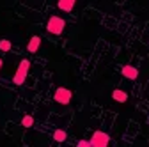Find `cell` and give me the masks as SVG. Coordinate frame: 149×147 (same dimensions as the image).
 <instances>
[{
	"label": "cell",
	"mask_w": 149,
	"mask_h": 147,
	"mask_svg": "<svg viewBox=\"0 0 149 147\" xmlns=\"http://www.w3.org/2000/svg\"><path fill=\"white\" fill-rule=\"evenodd\" d=\"M64 27H66V21L62 20V18H59V16H52L48 20V23H46V30L50 34H53V35H61Z\"/></svg>",
	"instance_id": "2"
},
{
	"label": "cell",
	"mask_w": 149,
	"mask_h": 147,
	"mask_svg": "<svg viewBox=\"0 0 149 147\" xmlns=\"http://www.w3.org/2000/svg\"><path fill=\"white\" fill-rule=\"evenodd\" d=\"M41 43H43V39L39 37V35H34V37H30V41H29V44H27V50H29L30 53H36L37 50L41 48Z\"/></svg>",
	"instance_id": "6"
},
{
	"label": "cell",
	"mask_w": 149,
	"mask_h": 147,
	"mask_svg": "<svg viewBox=\"0 0 149 147\" xmlns=\"http://www.w3.org/2000/svg\"><path fill=\"white\" fill-rule=\"evenodd\" d=\"M2 66H4V62H2V59H0V69H2Z\"/></svg>",
	"instance_id": "13"
},
{
	"label": "cell",
	"mask_w": 149,
	"mask_h": 147,
	"mask_svg": "<svg viewBox=\"0 0 149 147\" xmlns=\"http://www.w3.org/2000/svg\"><path fill=\"white\" fill-rule=\"evenodd\" d=\"M66 137H68V135H66L64 130H55V131H53V140H55V142H66Z\"/></svg>",
	"instance_id": "9"
},
{
	"label": "cell",
	"mask_w": 149,
	"mask_h": 147,
	"mask_svg": "<svg viewBox=\"0 0 149 147\" xmlns=\"http://www.w3.org/2000/svg\"><path fill=\"white\" fill-rule=\"evenodd\" d=\"M78 147H91V142L89 140H80L78 142Z\"/></svg>",
	"instance_id": "12"
},
{
	"label": "cell",
	"mask_w": 149,
	"mask_h": 147,
	"mask_svg": "<svg viewBox=\"0 0 149 147\" xmlns=\"http://www.w3.org/2000/svg\"><path fill=\"white\" fill-rule=\"evenodd\" d=\"M22 124H23V128H32L34 126V117L32 115H23Z\"/></svg>",
	"instance_id": "10"
},
{
	"label": "cell",
	"mask_w": 149,
	"mask_h": 147,
	"mask_svg": "<svg viewBox=\"0 0 149 147\" xmlns=\"http://www.w3.org/2000/svg\"><path fill=\"white\" fill-rule=\"evenodd\" d=\"M29 69H30V60L29 59H23L20 64H18V69L14 73V78H13L14 85H23L25 83L27 75H29Z\"/></svg>",
	"instance_id": "1"
},
{
	"label": "cell",
	"mask_w": 149,
	"mask_h": 147,
	"mask_svg": "<svg viewBox=\"0 0 149 147\" xmlns=\"http://www.w3.org/2000/svg\"><path fill=\"white\" fill-rule=\"evenodd\" d=\"M91 147H108L110 144V135L105 131H94V135L91 137Z\"/></svg>",
	"instance_id": "3"
},
{
	"label": "cell",
	"mask_w": 149,
	"mask_h": 147,
	"mask_svg": "<svg viewBox=\"0 0 149 147\" xmlns=\"http://www.w3.org/2000/svg\"><path fill=\"white\" fill-rule=\"evenodd\" d=\"M71 98H73V92L69 89H66V87H59L57 90H55V94H53V99L59 105H69Z\"/></svg>",
	"instance_id": "4"
},
{
	"label": "cell",
	"mask_w": 149,
	"mask_h": 147,
	"mask_svg": "<svg viewBox=\"0 0 149 147\" xmlns=\"http://www.w3.org/2000/svg\"><path fill=\"white\" fill-rule=\"evenodd\" d=\"M112 98H114V101H117V103H126L128 101V94L121 89H116L114 92H112Z\"/></svg>",
	"instance_id": "8"
},
{
	"label": "cell",
	"mask_w": 149,
	"mask_h": 147,
	"mask_svg": "<svg viewBox=\"0 0 149 147\" xmlns=\"http://www.w3.org/2000/svg\"><path fill=\"white\" fill-rule=\"evenodd\" d=\"M74 4H77V0H59V9L61 11H66V12H69V11H73V7H74Z\"/></svg>",
	"instance_id": "7"
},
{
	"label": "cell",
	"mask_w": 149,
	"mask_h": 147,
	"mask_svg": "<svg viewBox=\"0 0 149 147\" xmlns=\"http://www.w3.org/2000/svg\"><path fill=\"white\" fill-rule=\"evenodd\" d=\"M123 76L128 80H137L139 76V69L133 66H123Z\"/></svg>",
	"instance_id": "5"
},
{
	"label": "cell",
	"mask_w": 149,
	"mask_h": 147,
	"mask_svg": "<svg viewBox=\"0 0 149 147\" xmlns=\"http://www.w3.org/2000/svg\"><path fill=\"white\" fill-rule=\"evenodd\" d=\"M11 41H7V39H2L0 41V51H9L11 50Z\"/></svg>",
	"instance_id": "11"
}]
</instances>
